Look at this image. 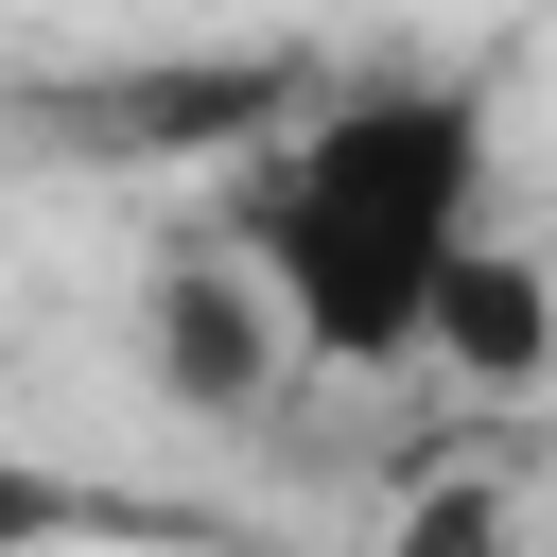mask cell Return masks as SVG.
I'll list each match as a JSON object with an SVG mask.
<instances>
[{
  "label": "cell",
  "instance_id": "cell-1",
  "mask_svg": "<svg viewBox=\"0 0 557 557\" xmlns=\"http://www.w3.org/2000/svg\"><path fill=\"white\" fill-rule=\"evenodd\" d=\"M470 244H487V104L470 87H348L244 191V261L278 278L313 366H418Z\"/></svg>",
  "mask_w": 557,
  "mask_h": 557
},
{
  "label": "cell",
  "instance_id": "cell-3",
  "mask_svg": "<svg viewBox=\"0 0 557 557\" xmlns=\"http://www.w3.org/2000/svg\"><path fill=\"white\" fill-rule=\"evenodd\" d=\"M540 348H557L540 278H522L505 244H470V261H453V296H435V348H418V366H487V383H505V366H540Z\"/></svg>",
  "mask_w": 557,
  "mask_h": 557
},
{
  "label": "cell",
  "instance_id": "cell-2",
  "mask_svg": "<svg viewBox=\"0 0 557 557\" xmlns=\"http://www.w3.org/2000/svg\"><path fill=\"white\" fill-rule=\"evenodd\" d=\"M278 348H296V313H278V278H261L244 244H174V261L139 278V366H157V400L244 418V400L278 383Z\"/></svg>",
  "mask_w": 557,
  "mask_h": 557
},
{
  "label": "cell",
  "instance_id": "cell-4",
  "mask_svg": "<svg viewBox=\"0 0 557 557\" xmlns=\"http://www.w3.org/2000/svg\"><path fill=\"white\" fill-rule=\"evenodd\" d=\"M122 505L87 487V470H35V453H0V557H70V540H104Z\"/></svg>",
  "mask_w": 557,
  "mask_h": 557
}]
</instances>
